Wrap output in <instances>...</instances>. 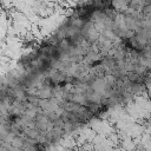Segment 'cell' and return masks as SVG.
Wrapping results in <instances>:
<instances>
[{"label": "cell", "instance_id": "obj_1", "mask_svg": "<svg viewBox=\"0 0 151 151\" xmlns=\"http://www.w3.org/2000/svg\"><path fill=\"white\" fill-rule=\"evenodd\" d=\"M151 86V1L78 4L1 83V151H50Z\"/></svg>", "mask_w": 151, "mask_h": 151}]
</instances>
